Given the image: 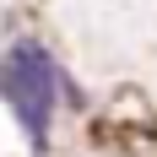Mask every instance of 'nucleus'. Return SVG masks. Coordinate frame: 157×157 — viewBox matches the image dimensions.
Returning a JSON list of instances; mask_svg holds the SVG:
<instances>
[{"label": "nucleus", "instance_id": "nucleus-1", "mask_svg": "<svg viewBox=\"0 0 157 157\" xmlns=\"http://www.w3.org/2000/svg\"><path fill=\"white\" fill-rule=\"evenodd\" d=\"M0 92L11 103L16 125L27 130L33 146L49 141V119H54V92H60V71L38 44H16L0 60Z\"/></svg>", "mask_w": 157, "mask_h": 157}]
</instances>
